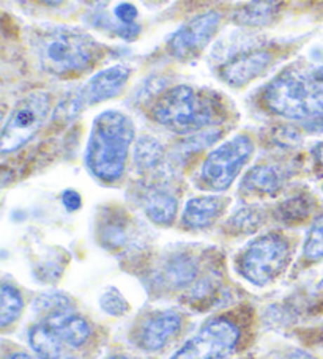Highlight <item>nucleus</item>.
I'll return each mask as SVG.
<instances>
[{"mask_svg":"<svg viewBox=\"0 0 323 359\" xmlns=\"http://www.w3.org/2000/svg\"><path fill=\"white\" fill-rule=\"evenodd\" d=\"M134 139L133 120L120 111H105L90 131L86 163L95 178L115 183L125 172L129 147Z\"/></svg>","mask_w":323,"mask_h":359,"instance_id":"f257e3e1","label":"nucleus"},{"mask_svg":"<svg viewBox=\"0 0 323 359\" xmlns=\"http://www.w3.org/2000/svg\"><path fill=\"white\" fill-rule=\"evenodd\" d=\"M35 48L43 72L59 78L87 72L100 53L93 38L67 27L41 32L37 36Z\"/></svg>","mask_w":323,"mask_h":359,"instance_id":"f03ea898","label":"nucleus"},{"mask_svg":"<svg viewBox=\"0 0 323 359\" xmlns=\"http://www.w3.org/2000/svg\"><path fill=\"white\" fill-rule=\"evenodd\" d=\"M216 115L215 98L191 86H177L166 90L152 107V118L178 134L200 131L210 126Z\"/></svg>","mask_w":323,"mask_h":359,"instance_id":"7ed1b4c3","label":"nucleus"},{"mask_svg":"<svg viewBox=\"0 0 323 359\" xmlns=\"http://www.w3.org/2000/svg\"><path fill=\"white\" fill-rule=\"evenodd\" d=\"M263 101L271 112L290 120L323 118V93L312 86L306 73L279 74L265 88Z\"/></svg>","mask_w":323,"mask_h":359,"instance_id":"20e7f679","label":"nucleus"},{"mask_svg":"<svg viewBox=\"0 0 323 359\" xmlns=\"http://www.w3.org/2000/svg\"><path fill=\"white\" fill-rule=\"evenodd\" d=\"M51 111V96L43 90H35L19 100L5 121L0 136V150L4 155L21 149L44 125Z\"/></svg>","mask_w":323,"mask_h":359,"instance_id":"39448f33","label":"nucleus"},{"mask_svg":"<svg viewBox=\"0 0 323 359\" xmlns=\"http://www.w3.org/2000/svg\"><path fill=\"white\" fill-rule=\"evenodd\" d=\"M290 248L277 233L263 235L244 249L240 257V273L251 284L267 285L287 266Z\"/></svg>","mask_w":323,"mask_h":359,"instance_id":"423d86ee","label":"nucleus"},{"mask_svg":"<svg viewBox=\"0 0 323 359\" xmlns=\"http://www.w3.org/2000/svg\"><path fill=\"white\" fill-rule=\"evenodd\" d=\"M253 153V140L243 134L219 145L206 156L200 169V180L205 188L216 192L229 189Z\"/></svg>","mask_w":323,"mask_h":359,"instance_id":"0eeeda50","label":"nucleus"},{"mask_svg":"<svg viewBox=\"0 0 323 359\" xmlns=\"http://www.w3.org/2000/svg\"><path fill=\"white\" fill-rule=\"evenodd\" d=\"M240 330L225 318L206 323L171 359H224L234 351Z\"/></svg>","mask_w":323,"mask_h":359,"instance_id":"6e6552de","label":"nucleus"},{"mask_svg":"<svg viewBox=\"0 0 323 359\" xmlns=\"http://www.w3.org/2000/svg\"><path fill=\"white\" fill-rule=\"evenodd\" d=\"M129 79V68L125 65H114L103 69L98 74L90 78L68 101L62 102L65 115H73L84 107L98 104L106 100L115 98L125 88Z\"/></svg>","mask_w":323,"mask_h":359,"instance_id":"1a4fd4ad","label":"nucleus"},{"mask_svg":"<svg viewBox=\"0 0 323 359\" xmlns=\"http://www.w3.org/2000/svg\"><path fill=\"white\" fill-rule=\"evenodd\" d=\"M219 24H221V15L218 11H206L204 15L192 18L171 36L167 43L169 53L180 60L191 59L213 40Z\"/></svg>","mask_w":323,"mask_h":359,"instance_id":"9d476101","label":"nucleus"},{"mask_svg":"<svg viewBox=\"0 0 323 359\" xmlns=\"http://www.w3.org/2000/svg\"><path fill=\"white\" fill-rule=\"evenodd\" d=\"M273 60L268 50L254 49L246 50L235 57H232L229 62H225L219 69L221 79L232 87H243L249 84L251 81L258 78Z\"/></svg>","mask_w":323,"mask_h":359,"instance_id":"9b49d317","label":"nucleus"},{"mask_svg":"<svg viewBox=\"0 0 323 359\" xmlns=\"http://www.w3.org/2000/svg\"><path fill=\"white\" fill-rule=\"evenodd\" d=\"M182 330V316L176 311L154 312L147 318L139 331L138 344L147 351H158L166 347Z\"/></svg>","mask_w":323,"mask_h":359,"instance_id":"f8f14e48","label":"nucleus"},{"mask_svg":"<svg viewBox=\"0 0 323 359\" xmlns=\"http://www.w3.org/2000/svg\"><path fill=\"white\" fill-rule=\"evenodd\" d=\"M54 332L59 336L60 341L68 345V347L77 348L90 337V326L88 323L79 316L70 312H62L51 316L44 320Z\"/></svg>","mask_w":323,"mask_h":359,"instance_id":"ddd939ff","label":"nucleus"},{"mask_svg":"<svg viewBox=\"0 0 323 359\" xmlns=\"http://www.w3.org/2000/svg\"><path fill=\"white\" fill-rule=\"evenodd\" d=\"M223 201L219 197H194L186 203L182 221L190 229H204L221 215Z\"/></svg>","mask_w":323,"mask_h":359,"instance_id":"4468645a","label":"nucleus"},{"mask_svg":"<svg viewBox=\"0 0 323 359\" xmlns=\"http://www.w3.org/2000/svg\"><path fill=\"white\" fill-rule=\"evenodd\" d=\"M178 202L169 191L153 188L144 197V210L148 219L159 226H169L177 216Z\"/></svg>","mask_w":323,"mask_h":359,"instance_id":"2eb2a0df","label":"nucleus"},{"mask_svg":"<svg viewBox=\"0 0 323 359\" xmlns=\"http://www.w3.org/2000/svg\"><path fill=\"white\" fill-rule=\"evenodd\" d=\"M282 0H251L249 4L238 8L234 15V21L249 27H262L275 21L279 13Z\"/></svg>","mask_w":323,"mask_h":359,"instance_id":"dca6fc26","label":"nucleus"},{"mask_svg":"<svg viewBox=\"0 0 323 359\" xmlns=\"http://www.w3.org/2000/svg\"><path fill=\"white\" fill-rule=\"evenodd\" d=\"M29 341L38 359H62L65 344L46 322L35 325L30 330Z\"/></svg>","mask_w":323,"mask_h":359,"instance_id":"f3484780","label":"nucleus"},{"mask_svg":"<svg viewBox=\"0 0 323 359\" xmlns=\"http://www.w3.org/2000/svg\"><path fill=\"white\" fill-rule=\"evenodd\" d=\"M244 186L262 194H275L282 186V174L273 165H256L244 178Z\"/></svg>","mask_w":323,"mask_h":359,"instance_id":"a211bd4d","label":"nucleus"},{"mask_svg":"<svg viewBox=\"0 0 323 359\" xmlns=\"http://www.w3.org/2000/svg\"><path fill=\"white\" fill-rule=\"evenodd\" d=\"M164 156V149L159 140L144 136L138 140L134 149V163L142 170L154 169Z\"/></svg>","mask_w":323,"mask_h":359,"instance_id":"6ab92c4d","label":"nucleus"},{"mask_svg":"<svg viewBox=\"0 0 323 359\" xmlns=\"http://www.w3.org/2000/svg\"><path fill=\"white\" fill-rule=\"evenodd\" d=\"M22 298L15 287L10 284H4L0 290V326H6L15 323L22 313Z\"/></svg>","mask_w":323,"mask_h":359,"instance_id":"aec40b11","label":"nucleus"},{"mask_svg":"<svg viewBox=\"0 0 323 359\" xmlns=\"http://www.w3.org/2000/svg\"><path fill=\"white\" fill-rule=\"evenodd\" d=\"M71 307V301L68 297L62 293H49V294H40L35 299L34 309L40 313H46L48 317L55 316V313L68 312Z\"/></svg>","mask_w":323,"mask_h":359,"instance_id":"412c9836","label":"nucleus"},{"mask_svg":"<svg viewBox=\"0 0 323 359\" xmlns=\"http://www.w3.org/2000/svg\"><path fill=\"white\" fill-rule=\"evenodd\" d=\"M309 211H311V205H309L305 197L289 198V201L281 203L279 208H277L279 217L286 222H298L305 219Z\"/></svg>","mask_w":323,"mask_h":359,"instance_id":"4be33fe9","label":"nucleus"},{"mask_svg":"<svg viewBox=\"0 0 323 359\" xmlns=\"http://www.w3.org/2000/svg\"><path fill=\"white\" fill-rule=\"evenodd\" d=\"M303 252H305V257L308 260L323 259V217L315 221L311 230L308 232Z\"/></svg>","mask_w":323,"mask_h":359,"instance_id":"5701e85b","label":"nucleus"},{"mask_svg":"<svg viewBox=\"0 0 323 359\" xmlns=\"http://www.w3.org/2000/svg\"><path fill=\"white\" fill-rule=\"evenodd\" d=\"M100 306L103 311L114 317L124 316V313L129 311V304L126 303V299L121 297V293L117 288H107V290L101 294Z\"/></svg>","mask_w":323,"mask_h":359,"instance_id":"b1692460","label":"nucleus"},{"mask_svg":"<svg viewBox=\"0 0 323 359\" xmlns=\"http://www.w3.org/2000/svg\"><path fill=\"white\" fill-rule=\"evenodd\" d=\"M261 224V216L253 208H244L238 211L230 219V227L235 232H254Z\"/></svg>","mask_w":323,"mask_h":359,"instance_id":"393cba45","label":"nucleus"},{"mask_svg":"<svg viewBox=\"0 0 323 359\" xmlns=\"http://www.w3.org/2000/svg\"><path fill=\"white\" fill-rule=\"evenodd\" d=\"M62 203H63V207L67 208L68 211L79 210L81 208V203H82L79 192H76L73 189H67L62 194Z\"/></svg>","mask_w":323,"mask_h":359,"instance_id":"a878e982","label":"nucleus"},{"mask_svg":"<svg viewBox=\"0 0 323 359\" xmlns=\"http://www.w3.org/2000/svg\"><path fill=\"white\" fill-rule=\"evenodd\" d=\"M306 74H308L309 81L312 82V86L323 93V67L315 68V69H312V72H309Z\"/></svg>","mask_w":323,"mask_h":359,"instance_id":"bb28decb","label":"nucleus"},{"mask_svg":"<svg viewBox=\"0 0 323 359\" xmlns=\"http://www.w3.org/2000/svg\"><path fill=\"white\" fill-rule=\"evenodd\" d=\"M289 359H314V358L303 350H294L292 353L289 355Z\"/></svg>","mask_w":323,"mask_h":359,"instance_id":"cd10ccee","label":"nucleus"},{"mask_svg":"<svg viewBox=\"0 0 323 359\" xmlns=\"http://www.w3.org/2000/svg\"><path fill=\"white\" fill-rule=\"evenodd\" d=\"M314 156H315V159H317V163L323 168V142L319 144L314 149Z\"/></svg>","mask_w":323,"mask_h":359,"instance_id":"c85d7f7f","label":"nucleus"},{"mask_svg":"<svg viewBox=\"0 0 323 359\" xmlns=\"http://www.w3.org/2000/svg\"><path fill=\"white\" fill-rule=\"evenodd\" d=\"M5 359H32L29 355H25V353H13V355H10L8 358H5Z\"/></svg>","mask_w":323,"mask_h":359,"instance_id":"c756f323","label":"nucleus"},{"mask_svg":"<svg viewBox=\"0 0 323 359\" xmlns=\"http://www.w3.org/2000/svg\"><path fill=\"white\" fill-rule=\"evenodd\" d=\"M40 2L46 4V5H51V6H55V5L63 4V0H40Z\"/></svg>","mask_w":323,"mask_h":359,"instance_id":"7c9ffc66","label":"nucleus"},{"mask_svg":"<svg viewBox=\"0 0 323 359\" xmlns=\"http://www.w3.org/2000/svg\"><path fill=\"white\" fill-rule=\"evenodd\" d=\"M109 359H131V358H126V356H112V358H109Z\"/></svg>","mask_w":323,"mask_h":359,"instance_id":"2f4dec72","label":"nucleus"},{"mask_svg":"<svg viewBox=\"0 0 323 359\" xmlns=\"http://www.w3.org/2000/svg\"><path fill=\"white\" fill-rule=\"evenodd\" d=\"M320 288H323V279L320 280Z\"/></svg>","mask_w":323,"mask_h":359,"instance_id":"473e14b6","label":"nucleus"},{"mask_svg":"<svg viewBox=\"0 0 323 359\" xmlns=\"http://www.w3.org/2000/svg\"><path fill=\"white\" fill-rule=\"evenodd\" d=\"M322 189H323V188H322Z\"/></svg>","mask_w":323,"mask_h":359,"instance_id":"72a5a7b5","label":"nucleus"}]
</instances>
